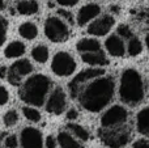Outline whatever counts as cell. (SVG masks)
I'll return each mask as SVG.
<instances>
[{"label": "cell", "mask_w": 149, "mask_h": 148, "mask_svg": "<svg viewBox=\"0 0 149 148\" xmlns=\"http://www.w3.org/2000/svg\"><path fill=\"white\" fill-rule=\"evenodd\" d=\"M60 7H74L80 0H55Z\"/></svg>", "instance_id": "obj_34"}, {"label": "cell", "mask_w": 149, "mask_h": 148, "mask_svg": "<svg viewBox=\"0 0 149 148\" xmlns=\"http://www.w3.org/2000/svg\"><path fill=\"white\" fill-rule=\"evenodd\" d=\"M131 138V131L128 128L119 126L114 128H103L101 133V139L103 144L110 148H122L128 143Z\"/></svg>", "instance_id": "obj_8"}, {"label": "cell", "mask_w": 149, "mask_h": 148, "mask_svg": "<svg viewBox=\"0 0 149 148\" xmlns=\"http://www.w3.org/2000/svg\"><path fill=\"white\" fill-rule=\"evenodd\" d=\"M110 10L111 12H115V13H119V7H116V5H111V8H110Z\"/></svg>", "instance_id": "obj_37"}, {"label": "cell", "mask_w": 149, "mask_h": 148, "mask_svg": "<svg viewBox=\"0 0 149 148\" xmlns=\"http://www.w3.org/2000/svg\"><path fill=\"white\" fill-rule=\"evenodd\" d=\"M30 54H31V58H33L34 62L39 63V64H45L50 58L49 47L43 43H39V45H37V46H34L33 49H31Z\"/></svg>", "instance_id": "obj_22"}, {"label": "cell", "mask_w": 149, "mask_h": 148, "mask_svg": "<svg viewBox=\"0 0 149 148\" xmlns=\"http://www.w3.org/2000/svg\"><path fill=\"white\" fill-rule=\"evenodd\" d=\"M45 148H60V147H59V144H58L56 138L52 135H49L45 139Z\"/></svg>", "instance_id": "obj_32"}, {"label": "cell", "mask_w": 149, "mask_h": 148, "mask_svg": "<svg viewBox=\"0 0 149 148\" xmlns=\"http://www.w3.org/2000/svg\"><path fill=\"white\" fill-rule=\"evenodd\" d=\"M7 76H8V67L1 66L0 67V79H7Z\"/></svg>", "instance_id": "obj_36"}, {"label": "cell", "mask_w": 149, "mask_h": 148, "mask_svg": "<svg viewBox=\"0 0 149 148\" xmlns=\"http://www.w3.org/2000/svg\"><path fill=\"white\" fill-rule=\"evenodd\" d=\"M21 148H45V139L41 130L33 126H26L20 133Z\"/></svg>", "instance_id": "obj_11"}, {"label": "cell", "mask_w": 149, "mask_h": 148, "mask_svg": "<svg viewBox=\"0 0 149 148\" xmlns=\"http://www.w3.org/2000/svg\"><path fill=\"white\" fill-rule=\"evenodd\" d=\"M65 117H67L68 121L73 122V121H76L77 118H79V112H77L74 108H71V109L67 110V113H65Z\"/></svg>", "instance_id": "obj_33"}, {"label": "cell", "mask_w": 149, "mask_h": 148, "mask_svg": "<svg viewBox=\"0 0 149 148\" xmlns=\"http://www.w3.org/2000/svg\"><path fill=\"white\" fill-rule=\"evenodd\" d=\"M22 114L29 122H33V123H38L39 121L42 119V114L36 106H30V105H25L22 106Z\"/></svg>", "instance_id": "obj_24"}, {"label": "cell", "mask_w": 149, "mask_h": 148, "mask_svg": "<svg viewBox=\"0 0 149 148\" xmlns=\"http://www.w3.org/2000/svg\"><path fill=\"white\" fill-rule=\"evenodd\" d=\"M67 131H70L71 134L74 136L76 139H79L80 142H88L90 139V134L84 126L79 125V123L70 122L67 125Z\"/></svg>", "instance_id": "obj_23"}, {"label": "cell", "mask_w": 149, "mask_h": 148, "mask_svg": "<svg viewBox=\"0 0 149 148\" xmlns=\"http://www.w3.org/2000/svg\"><path fill=\"white\" fill-rule=\"evenodd\" d=\"M56 140L60 148H84L79 139L74 138L70 131H59Z\"/></svg>", "instance_id": "obj_17"}, {"label": "cell", "mask_w": 149, "mask_h": 148, "mask_svg": "<svg viewBox=\"0 0 149 148\" xmlns=\"http://www.w3.org/2000/svg\"><path fill=\"white\" fill-rule=\"evenodd\" d=\"M77 68V63L73 55L68 51H58L51 59V71L54 75L59 77H68L74 73Z\"/></svg>", "instance_id": "obj_5"}, {"label": "cell", "mask_w": 149, "mask_h": 148, "mask_svg": "<svg viewBox=\"0 0 149 148\" xmlns=\"http://www.w3.org/2000/svg\"><path fill=\"white\" fill-rule=\"evenodd\" d=\"M101 15V7L95 3L82 5L76 15V22L79 26H85Z\"/></svg>", "instance_id": "obj_13"}, {"label": "cell", "mask_w": 149, "mask_h": 148, "mask_svg": "<svg viewBox=\"0 0 149 148\" xmlns=\"http://www.w3.org/2000/svg\"><path fill=\"white\" fill-rule=\"evenodd\" d=\"M9 101V92L4 85L0 84V106H4Z\"/></svg>", "instance_id": "obj_31"}, {"label": "cell", "mask_w": 149, "mask_h": 148, "mask_svg": "<svg viewBox=\"0 0 149 148\" xmlns=\"http://www.w3.org/2000/svg\"><path fill=\"white\" fill-rule=\"evenodd\" d=\"M16 10L22 16H33L38 13L39 4L37 0H18L16 3Z\"/></svg>", "instance_id": "obj_18"}, {"label": "cell", "mask_w": 149, "mask_h": 148, "mask_svg": "<svg viewBox=\"0 0 149 148\" xmlns=\"http://www.w3.org/2000/svg\"><path fill=\"white\" fill-rule=\"evenodd\" d=\"M58 16H59L62 20H64L68 25L74 22V17H73L72 12H70V10H67V9H63V8L62 9H58Z\"/></svg>", "instance_id": "obj_30"}, {"label": "cell", "mask_w": 149, "mask_h": 148, "mask_svg": "<svg viewBox=\"0 0 149 148\" xmlns=\"http://www.w3.org/2000/svg\"><path fill=\"white\" fill-rule=\"evenodd\" d=\"M115 25V18L113 15H103L97 17L95 20H93L92 22L88 25V34L93 37H102L106 36L109 31L113 29V26Z\"/></svg>", "instance_id": "obj_12"}, {"label": "cell", "mask_w": 149, "mask_h": 148, "mask_svg": "<svg viewBox=\"0 0 149 148\" xmlns=\"http://www.w3.org/2000/svg\"><path fill=\"white\" fill-rule=\"evenodd\" d=\"M128 119V112L122 105H114L109 108L101 117L102 128H114L123 126Z\"/></svg>", "instance_id": "obj_10"}, {"label": "cell", "mask_w": 149, "mask_h": 148, "mask_svg": "<svg viewBox=\"0 0 149 148\" xmlns=\"http://www.w3.org/2000/svg\"><path fill=\"white\" fill-rule=\"evenodd\" d=\"M136 127L137 131L143 135L149 136V106L141 109L136 115Z\"/></svg>", "instance_id": "obj_21"}, {"label": "cell", "mask_w": 149, "mask_h": 148, "mask_svg": "<svg viewBox=\"0 0 149 148\" xmlns=\"http://www.w3.org/2000/svg\"><path fill=\"white\" fill-rule=\"evenodd\" d=\"M26 52V46L22 41H12L5 46L4 57L8 59H17Z\"/></svg>", "instance_id": "obj_16"}, {"label": "cell", "mask_w": 149, "mask_h": 148, "mask_svg": "<svg viewBox=\"0 0 149 148\" xmlns=\"http://www.w3.org/2000/svg\"><path fill=\"white\" fill-rule=\"evenodd\" d=\"M52 89V81L49 76L43 73H33L30 75L20 87L21 101L30 106H45L47 97Z\"/></svg>", "instance_id": "obj_2"}, {"label": "cell", "mask_w": 149, "mask_h": 148, "mask_svg": "<svg viewBox=\"0 0 149 148\" xmlns=\"http://www.w3.org/2000/svg\"><path fill=\"white\" fill-rule=\"evenodd\" d=\"M105 49L111 57L122 58L127 51V47L124 45V39L120 38L118 34H111L105 41Z\"/></svg>", "instance_id": "obj_14"}, {"label": "cell", "mask_w": 149, "mask_h": 148, "mask_svg": "<svg viewBox=\"0 0 149 148\" xmlns=\"http://www.w3.org/2000/svg\"><path fill=\"white\" fill-rule=\"evenodd\" d=\"M34 66L31 64V62L29 59H18L16 62H13L8 68V81L9 84H12L13 87H21V84L33 73Z\"/></svg>", "instance_id": "obj_6"}, {"label": "cell", "mask_w": 149, "mask_h": 148, "mask_svg": "<svg viewBox=\"0 0 149 148\" xmlns=\"http://www.w3.org/2000/svg\"><path fill=\"white\" fill-rule=\"evenodd\" d=\"M76 50L80 54L101 51V43L98 39L92 38V37H90V38H81L76 43Z\"/></svg>", "instance_id": "obj_19"}, {"label": "cell", "mask_w": 149, "mask_h": 148, "mask_svg": "<svg viewBox=\"0 0 149 148\" xmlns=\"http://www.w3.org/2000/svg\"><path fill=\"white\" fill-rule=\"evenodd\" d=\"M116 34H118L120 38H123V39H131L132 37H134V33H132V30H131V28H130L128 25H119L118 26V29H116Z\"/></svg>", "instance_id": "obj_27"}, {"label": "cell", "mask_w": 149, "mask_h": 148, "mask_svg": "<svg viewBox=\"0 0 149 148\" xmlns=\"http://www.w3.org/2000/svg\"><path fill=\"white\" fill-rule=\"evenodd\" d=\"M141 51H143V43L140 42L139 38L132 37L128 41V45H127V52L131 57H137L139 54H141Z\"/></svg>", "instance_id": "obj_26"}, {"label": "cell", "mask_w": 149, "mask_h": 148, "mask_svg": "<svg viewBox=\"0 0 149 148\" xmlns=\"http://www.w3.org/2000/svg\"><path fill=\"white\" fill-rule=\"evenodd\" d=\"M145 94L144 81L139 71L127 68L122 72L119 81V96L127 105H137L143 101Z\"/></svg>", "instance_id": "obj_3"}, {"label": "cell", "mask_w": 149, "mask_h": 148, "mask_svg": "<svg viewBox=\"0 0 149 148\" xmlns=\"http://www.w3.org/2000/svg\"><path fill=\"white\" fill-rule=\"evenodd\" d=\"M43 31L46 38L54 43L65 42L71 36L70 25L64 20H62L59 16H49L45 20Z\"/></svg>", "instance_id": "obj_4"}, {"label": "cell", "mask_w": 149, "mask_h": 148, "mask_svg": "<svg viewBox=\"0 0 149 148\" xmlns=\"http://www.w3.org/2000/svg\"><path fill=\"white\" fill-rule=\"evenodd\" d=\"M145 45H147V49H148V52H149V34L145 37Z\"/></svg>", "instance_id": "obj_39"}, {"label": "cell", "mask_w": 149, "mask_h": 148, "mask_svg": "<svg viewBox=\"0 0 149 148\" xmlns=\"http://www.w3.org/2000/svg\"><path fill=\"white\" fill-rule=\"evenodd\" d=\"M102 75H105V71L100 67L86 68V70H82L81 72H79L68 84V92H70L71 97L72 98H77L81 89L84 88V85H86L93 79H97Z\"/></svg>", "instance_id": "obj_7"}, {"label": "cell", "mask_w": 149, "mask_h": 148, "mask_svg": "<svg viewBox=\"0 0 149 148\" xmlns=\"http://www.w3.org/2000/svg\"><path fill=\"white\" fill-rule=\"evenodd\" d=\"M3 143H4V147L5 148H17L18 144H20V142H18L17 135H15V134H10V135L5 136L4 140H3Z\"/></svg>", "instance_id": "obj_29"}, {"label": "cell", "mask_w": 149, "mask_h": 148, "mask_svg": "<svg viewBox=\"0 0 149 148\" xmlns=\"http://www.w3.org/2000/svg\"><path fill=\"white\" fill-rule=\"evenodd\" d=\"M132 148H149V140H145V139H140V140H136L134 143Z\"/></svg>", "instance_id": "obj_35"}, {"label": "cell", "mask_w": 149, "mask_h": 148, "mask_svg": "<svg viewBox=\"0 0 149 148\" xmlns=\"http://www.w3.org/2000/svg\"><path fill=\"white\" fill-rule=\"evenodd\" d=\"M7 31H8V21L0 15V47L4 45L7 39Z\"/></svg>", "instance_id": "obj_28"}, {"label": "cell", "mask_w": 149, "mask_h": 148, "mask_svg": "<svg viewBox=\"0 0 149 148\" xmlns=\"http://www.w3.org/2000/svg\"><path fill=\"white\" fill-rule=\"evenodd\" d=\"M5 9V0H0V10Z\"/></svg>", "instance_id": "obj_38"}, {"label": "cell", "mask_w": 149, "mask_h": 148, "mask_svg": "<svg viewBox=\"0 0 149 148\" xmlns=\"http://www.w3.org/2000/svg\"><path fill=\"white\" fill-rule=\"evenodd\" d=\"M114 93H115L114 79L111 76L102 75L84 85L77 100L81 108L86 112L98 113L110 104Z\"/></svg>", "instance_id": "obj_1"}, {"label": "cell", "mask_w": 149, "mask_h": 148, "mask_svg": "<svg viewBox=\"0 0 149 148\" xmlns=\"http://www.w3.org/2000/svg\"><path fill=\"white\" fill-rule=\"evenodd\" d=\"M5 136H7V135H5L4 133H0V142H1V140H4V138H5Z\"/></svg>", "instance_id": "obj_40"}, {"label": "cell", "mask_w": 149, "mask_h": 148, "mask_svg": "<svg viewBox=\"0 0 149 148\" xmlns=\"http://www.w3.org/2000/svg\"><path fill=\"white\" fill-rule=\"evenodd\" d=\"M18 34L22 37L24 39L28 41H33L38 37V26L31 21H25V22L18 25Z\"/></svg>", "instance_id": "obj_20"}, {"label": "cell", "mask_w": 149, "mask_h": 148, "mask_svg": "<svg viewBox=\"0 0 149 148\" xmlns=\"http://www.w3.org/2000/svg\"><path fill=\"white\" fill-rule=\"evenodd\" d=\"M81 60L85 64H89L92 67L101 68L103 66L109 64V60L102 50L101 51H95V52H85V54H81Z\"/></svg>", "instance_id": "obj_15"}, {"label": "cell", "mask_w": 149, "mask_h": 148, "mask_svg": "<svg viewBox=\"0 0 149 148\" xmlns=\"http://www.w3.org/2000/svg\"><path fill=\"white\" fill-rule=\"evenodd\" d=\"M0 148H1V147H0Z\"/></svg>", "instance_id": "obj_41"}, {"label": "cell", "mask_w": 149, "mask_h": 148, "mask_svg": "<svg viewBox=\"0 0 149 148\" xmlns=\"http://www.w3.org/2000/svg\"><path fill=\"white\" fill-rule=\"evenodd\" d=\"M18 119H20V115H18L17 110L16 109H9L4 113L3 115V123H4L5 127H13L18 123Z\"/></svg>", "instance_id": "obj_25"}, {"label": "cell", "mask_w": 149, "mask_h": 148, "mask_svg": "<svg viewBox=\"0 0 149 148\" xmlns=\"http://www.w3.org/2000/svg\"><path fill=\"white\" fill-rule=\"evenodd\" d=\"M68 104L67 93L62 87H55L51 89L46 102H45V109L49 114L52 115H60L65 112Z\"/></svg>", "instance_id": "obj_9"}]
</instances>
